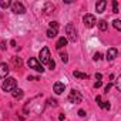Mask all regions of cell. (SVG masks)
I'll return each instance as SVG.
<instances>
[{
    "label": "cell",
    "mask_w": 121,
    "mask_h": 121,
    "mask_svg": "<svg viewBox=\"0 0 121 121\" xmlns=\"http://www.w3.org/2000/svg\"><path fill=\"white\" fill-rule=\"evenodd\" d=\"M9 71H10V69H9V66L6 63H0V80L6 78L7 74H9Z\"/></svg>",
    "instance_id": "obj_8"
},
{
    "label": "cell",
    "mask_w": 121,
    "mask_h": 121,
    "mask_svg": "<svg viewBox=\"0 0 121 121\" xmlns=\"http://www.w3.org/2000/svg\"><path fill=\"white\" fill-rule=\"evenodd\" d=\"M97 24H98V29H100V30H103V31H105V30L108 29V24H107V22H105V20H100Z\"/></svg>",
    "instance_id": "obj_15"
},
{
    "label": "cell",
    "mask_w": 121,
    "mask_h": 121,
    "mask_svg": "<svg viewBox=\"0 0 121 121\" xmlns=\"http://www.w3.org/2000/svg\"><path fill=\"white\" fill-rule=\"evenodd\" d=\"M53 10H54V4L46 3V13H50V12H53Z\"/></svg>",
    "instance_id": "obj_19"
},
{
    "label": "cell",
    "mask_w": 121,
    "mask_h": 121,
    "mask_svg": "<svg viewBox=\"0 0 121 121\" xmlns=\"http://www.w3.org/2000/svg\"><path fill=\"white\" fill-rule=\"evenodd\" d=\"M73 76H74L76 78H81V80L88 78V74H84V73H81V71H74V73H73Z\"/></svg>",
    "instance_id": "obj_14"
},
{
    "label": "cell",
    "mask_w": 121,
    "mask_h": 121,
    "mask_svg": "<svg viewBox=\"0 0 121 121\" xmlns=\"http://www.w3.org/2000/svg\"><path fill=\"white\" fill-rule=\"evenodd\" d=\"M81 100H83V95H81L80 91H77V90H71L70 91V94H69V101L70 103L78 104V103H81Z\"/></svg>",
    "instance_id": "obj_5"
},
{
    "label": "cell",
    "mask_w": 121,
    "mask_h": 121,
    "mask_svg": "<svg viewBox=\"0 0 121 121\" xmlns=\"http://www.w3.org/2000/svg\"><path fill=\"white\" fill-rule=\"evenodd\" d=\"M12 95H13L14 98H17V100H20V98H23L24 93H23V90H22V88H14V90L12 91Z\"/></svg>",
    "instance_id": "obj_13"
},
{
    "label": "cell",
    "mask_w": 121,
    "mask_h": 121,
    "mask_svg": "<svg viewBox=\"0 0 121 121\" xmlns=\"http://www.w3.org/2000/svg\"><path fill=\"white\" fill-rule=\"evenodd\" d=\"M13 61H14L16 66H22V60H20L19 57H14V58H13Z\"/></svg>",
    "instance_id": "obj_25"
},
{
    "label": "cell",
    "mask_w": 121,
    "mask_h": 121,
    "mask_svg": "<svg viewBox=\"0 0 121 121\" xmlns=\"http://www.w3.org/2000/svg\"><path fill=\"white\" fill-rule=\"evenodd\" d=\"M16 86H17L16 78H13V77H7V80H4L3 84H2V88H3L4 91H10V93H12V91L16 88Z\"/></svg>",
    "instance_id": "obj_3"
},
{
    "label": "cell",
    "mask_w": 121,
    "mask_h": 121,
    "mask_svg": "<svg viewBox=\"0 0 121 121\" xmlns=\"http://www.w3.org/2000/svg\"><path fill=\"white\" fill-rule=\"evenodd\" d=\"M112 26H114L117 30H121V20H120V19H115V20L112 22Z\"/></svg>",
    "instance_id": "obj_17"
},
{
    "label": "cell",
    "mask_w": 121,
    "mask_h": 121,
    "mask_svg": "<svg viewBox=\"0 0 121 121\" xmlns=\"http://www.w3.org/2000/svg\"><path fill=\"white\" fill-rule=\"evenodd\" d=\"M64 88H66V86H64L63 83H60V81H57V83H54L53 91H54L56 94H61V93L64 91Z\"/></svg>",
    "instance_id": "obj_9"
},
{
    "label": "cell",
    "mask_w": 121,
    "mask_h": 121,
    "mask_svg": "<svg viewBox=\"0 0 121 121\" xmlns=\"http://www.w3.org/2000/svg\"><path fill=\"white\" fill-rule=\"evenodd\" d=\"M48 104H50V105H53V107H56V105H57V101L50 98V100H48Z\"/></svg>",
    "instance_id": "obj_27"
},
{
    "label": "cell",
    "mask_w": 121,
    "mask_h": 121,
    "mask_svg": "<svg viewBox=\"0 0 121 121\" xmlns=\"http://www.w3.org/2000/svg\"><path fill=\"white\" fill-rule=\"evenodd\" d=\"M60 57H61V61H63V63H67V61H69V56H67L66 53H61V54H60Z\"/></svg>",
    "instance_id": "obj_21"
},
{
    "label": "cell",
    "mask_w": 121,
    "mask_h": 121,
    "mask_svg": "<svg viewBox=\"0 0 121 121\" xmlns=\"http://www.w3.org/2000/svg\"><path fill=\"white\" fill-rule=\"evenodd\" d=\"M9 6H10V2H9V0H0V7L7 9Z\"/></svg>",
    "instance_id": "obj_18"
},
{
    "label": "cell",
    "mask_w": 121,
    "mask_h": 121,
    "mask_svg": "<svg viewBox=\"0 0 121 121\" xmlns=\"http://www.w3.org/2000/svg\"><path fill=\"white\" fill-rule=\"evenodd\" d=\"M48 69H50V70H54V69H56V63H54V60H50V63H48Z\"/></svg>",
    "instance_id": "obj_24"
},
{
    "label": "cell",
    "mask_w": 121,
    "mask_h": 121,
    "mask_svg": "<svg viewBox=\"0 0 121 121\" xmlns=\"http://www.w3.org/2000/svg\"><path fill=\"white\" fill-rule=\"evenodd\" d=\"M27 66H29L30 69H33V70L39 71V73H43V71H44V67L40 64V61H39L37 58L30 57V58H29V61H27Z\"/></svg>",
    "instance_id": "obj_4"
},
{
    "label": "cell",
    "mask_w": 121,
    "mask_h": 121,
    "mask_svg": "<svg viewBox=\"0 0 121 121\" xmlns=\"http://www.w3.org/2000/svg\"><path fill=\"white\" fill-rule=\"evenodd\" d=\"M57 33H58V31H56V30H53V29H48V30H47V37H48V39H53V37L57 36Z\"/></svg>",
    "instance_id": "obj_16"
},
{
    "label": "cell",
    "mask_w": 121,
    "mask_h": 121,
    "mask_svg": "<svg viewBox=\"0 0 121 121\" xmlns=\"http://www.w3.org/2000/svg\"><path fill=\"white\" fill-rule=\"evenodd\" d=\"M105 6H107V2H105V0H100V2L95 4V10H97V13H104Z\"/></svg>",
    "instance_id": "obj_11"
},
{
    "label": "cell",
    "mask_w": 121,
    "mask_h": 121,
    "mask_svg": "<svg viewBox=\"0 0 121 121\" xmlns=\"http://www.w3.org/2000/svg\"><path fill=\"white\" fill-rule=\"evenodd\" d=\"M0 47H2V50H6V48H7V46H6V41H2V46H0Z\"/></svg>",
    "instance_id": "obj_31"
},
{
    "label": "cell",
    "mask_w": 121,
    "mask_h": 121,
    "mask_svg": "<svg viewBox=\"0 0 121 121\" xmlns=\"http://www.w3.org/2000/svg\"><path fill=\"white\" fill-rule=\"evenodd\" d=\"M83 22H84V26H86L87 29L94 27L95 23H97V20H95V17H94L93 14H86V16L83 17Z\"/></svg>",
    "instance_id": "obj_7"
},
{
    "label": "cell",
    "mask_w": 121,
    "mask_h": 121,
    "mask_svg": "<svg viewBox=\"0 0 121 121\" xmlns=\"http://www.w3.org/2000/svg\"><path fill=\"white\" fill-rule=\"evenodd\" d=\"M39 60H40V64H48L50 60H51V56H50V50L47 47H43L40 50V54H39Z\"/></svg>",
    "instance_id": "obj_2"
},
{
    "label": "cell",
    "mask_w": 121,
    "mask_h": 121,
    "mask_svg": "<svg viewBox=\"0 0 121 121\" xmlns=\"http://www.w3.org/2000/svg\"><path fill=\"white\" fill-rule=\"evenodd\" d=\"M58 120L63 121V120H64V114H60V115H58Z\"/></svg>",
    "instance_id": "obj_33"
},
{
    "label": "cell",
    "mask_w": 121,
    "mask_h": 121,
    "mask_svg": "<svg viewBox=\"0 0 121 121\" xmlns=\"http://www.w3.org/2000/svg\"><path fill=\"white\" fill-rule=\"evenodd\" d=\"M111 87H112V84H111V83H110V84H107V86H105V93H108V91L111 90Z\"/></svg>",
    "instance_id": "obj_28"
},
{
    "label": "cell",
    "mask_w": 121,
    "mask_h": 121,
    "mask_svg": "<svg viewBox=\"0 0 121 121\" xmlns=\"http://www.w3.org/2000/svg\"><path fill=\"white\" fill-rule=\"evenodd\" d=\"M12 12L14 14H24L26 13V7L23 6V3L14 2V3H12Z\"/></svg>",
    "instance_id": "obj_6"
},
{
    "label": "cell",
    "mask_w": 121,
    "mask_h": 121,
    "mask_svg": "<svg viewBox=\"0 0 121 121\" xmlns=\"http://www.w3.org/2000/svg\"><path fill=\"white\" fill-rule=\"evenodd\" d=\"M50 29L58 31V23H57V22H51V23H50Z\"/></svg>",
    "instance_id": "obj_20"
},
{
    "label": "cell",
    "mask_w": 121,
    "mask_h": 121,
    "mask_svg": "<svg viewBox=\"0 0 121 121\" xmlns=\"http://www.w3.org/2000/svg\"><path fill=\"white\" fill-rule=\"evenodd\" d=\"M112 12H114V13H118V3L115 2V0L112 2Z\"/></svg>",
    "instance_id": "obj_23"
},
{
    "label": "cell",
    "mask_w": 121,
    "mask_h": 121,
    "mask_svg": "<svg viewBox=\"0 0 121 121\" xmlns=\"http://www.w3.org/2000/svg\"><path fill=\"white\" fill-rule=\"evenodd\" d=\"M66 34H67V41H76L77 40V29L73 23H69L66 26Z\"/></svg>",
    "instance_id": "obj_1"
},
{
    "label": "cell",
    "mask_w": 121,
    "mask_h": 121,
    "mask_svg": "<svg viewBox=\"0 0 121 121\" xmlns=\"http://www.w3.org/2000/svg\"><path fill=\"white\" fill-rule=\"evenodd\" d=\"M64 46H67V39H66V37H60V39L57 40V43H56V48L60 50V48H63Z\"/></svg>",
    "instance_id": "obj_12"
},
{
    "label": "cell",
    "mask_w": 121,
    "mask_h": 121,
    "mask_svg": "<svg viewBox=\"0 0 121 121\" xmlns=\"http://www.w3.org/2000/svg\"><path fill=\"white\" fill-rule=\"evenodd\" d=\"M95 78H97L98 81H101V78H103V76H101L100 73H97V74H95Z\"/></svg>",
    "instance_id": "obj_32"
},
{
    "label": "cell",
    "mask_w": 121,
    "mask_h": 121,
    "mask_svg": "<svg viewBox=\"0 0 121 121\" xmlns=\"http://www.w3.org/2000/svg\"><path fill=\"white\" fill-rule=\"evenodd\" d=\"M78 115H80V117H86V111H84V110H80V111H78Z\"/></svg>",
    "instance_id": "obj_30"
},
{
    "label": "cell",
    "mask_w": 121,
    "mask_h": 121,
    "mask_svg": "<svg viewBox=\"0 0 121 121\" xmlns=\"http://www.w3.org/2000/svg\"><path fill=\"white\" fill-rule=\"evenodd\" d=\"M101 58H103V54H101V53H95L94 57H93L94 61H98V60H101Z\"/></svg>",
    "instance_id": "obj_22"
},
{
    "label": "cell",
    "mask_w": 121,
    "mask_h": 121,
    "mask_svg": "<svg viewBox=\"0 0 121 121\" xmlns=\"http://www.w3.org/2000/svg\"><path fill=\"white\" fill-rule=\"evenodd\" d=\"M118 56V51H117V48H108V51H107V60L108 61H112V60Z\"/></svg>",
    "instance_id": "obj_10"
},
{
    "label": "cell",
    "mask_w": 121,
    "mask_h": 121,
    "mask_svg": "<svg viewBox=\"0 0 121 121\" xmlns=\"http://www.w3.org/2000/svg\"><path fill=\"white\" fill-rule=\"evenodd\" d=\"M101 108H104V110H110V101H104Z\"/></svg>",
    "instance_id": "obj_26"
},
{
    "label": "cell",
    "mask_w": 121,
    "mask_h": 121,
    "mask_svg": "<svg viewBox=\"0 0 121 121\" xmlns=\"http://www.w3.org/2000/svg\"><path fill=\"white\" fill-rule=\"evenodd\" d=\"M101 86H103V83H101V81H97V83L94 84V87H95V88H100Z\"/></svg>",
    "instance_id": "obj_29"
}]
</instances>
